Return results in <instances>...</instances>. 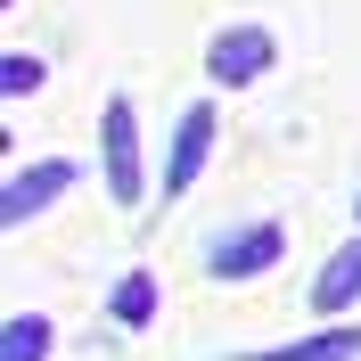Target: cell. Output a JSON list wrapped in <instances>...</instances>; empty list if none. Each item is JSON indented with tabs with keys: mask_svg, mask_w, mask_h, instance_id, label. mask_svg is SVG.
Returning <instances> with one entry per match:
<instances>
[{
	"mask_svg": "<svg viewBox=\"0 0 361 361\" xmlns=\"http://www.w3.org/2000/svg\"><path fill=\"white\" fill-rule=\"evenodd\" d=\"M107 197L115 205H132L140 197V115H132V99H107Z\"/></svg>",
	"mask_w": 361,
	"mask_h": 361,
	"instance_id": "obj_1",
	"label": "cell"
},
{
	"mask_svg": "<svg viewBox=\"0 0 361 361\" xmlns=\"http://www.w3.org/2000/svg\"><path fill=\"white\" fill-rule=\"evenodd\" d=\"M58 189H74V164H66V157L25 164V173L8 180V189H0V222H8V230H17V222H33V214H42V205L58 197Z\"/></svg>",
	"mask_w": 361,
	"mask_h": 361,
	"instance_id": "obj_2",
	"label": "cell"
},
{
	"mask_svg": "<svg viewBox=\"0 0 361 361\" xmlns=\"http://www.w3.org/2000/svg\"><path fill=\"white\" fill-rule=\"evenodd\" d=\"M263 66H271V33L263 25H230V33H214V49H205V74H214V82H255Z\"/></svg>",
	"mask_w": 361,
	"mask_h": 361,
	"instance_id": "obj_3",
	"label": "cell"
},
{
	"mask_svg": "<svg viewBox=\"0 0 361 361\" xmlns=\"http://www.w3.org/2000/svg\"><path fill=\"white\" fill-rule=\"evenodd\" d=\"M279 247H288V230H279V222L238 230L230 247H214V279H247V271H271V263H279Z\"/></svg>",
	"mask_w": 361,
	"mask_h": 361,
	"instance_id": "obj_4",
	"label": "cell"
},
{
	"mask_svg": "<svg viewBox=\"0 0 361 361\" xmlns=\"http://www.w3.org/2000/svg\"><path fill=\"white\" fill-rule=\"evenodd\" d=\"M205 148H214V107H189V115H180V140H173V173H164V189H173V197L197 180Z\"/></svg>",
	"mask_w": 361,
	"mask_h": 361,
	"instance_id": "obj_5",
	"label": "cell"
},
{
	"mask_svg": "<svg viewBox=\"0 0 361 361\" xmlns=\"http://www.w3.org/2000/svg\"><path fill=\"white\" fill-rule=\"evenodd\" d=\"M353 295H361V238H353V247H345L337 263H329V271L312 279V304H320V312H345Z\"/></svg>",
	"mask_w": 361,
	"mask_h": 361,
	"instance_id": "obj_6",
	"label": "cell"
},
{
	"mask_svg": "<svg viewBox=\"0 0 361 361\" xmlns=\"http://www.w3.org/2000/svg\"><path fill=\"white\" fill-rule=\"evenodd\" d=\"M361 353V329H329V337H304V345H271L255 361H353Z\"/></svg>",
	"mask_w": 361,
	"mask_h": 361,
	"instance_id": "obj_7",
	"label": "cell"
},
{
	"mask_svg": "<svg viewBox=\"0 0 361 361\" xmlns=\"http://www.w3.org/2000/svg\"><path fill=\"white\" fill-rule=\"evenodd\" d=\"M107 312H115V320H132V329H148V320H157V279H148V271H132V279H115Z\"/></svg>",
	"mask_w": 361,
	"mask_h": 361,
	"instance_id": "obj_8",
	"label": "cell"
},
{
	"mask_svg": "<svg viewBox=\"0 0 361 361\" xmlns=\"http://www.w3.org/2000/svg\"><path fill=\"white\" fill-rule=\"evenodd\" d=\"M42 353H49V320L42 312H17L0 329V361H42Z\"/></svg>",
	"mask_w": 361,
	"mask_h": 361,
	"instance_id": "obj_9",
	"label": "cell"
},
{
	"mask_svg": "<svg viewBox=\"0 0 361 361\" xmlns=\"http://www.w3.org/2000/svg\"><path fill=\"white\" fill-rule=\"evenodd\" d=\"M0 90H8V99L42 90V66H33V58H8V66H0Z\"/></svg>",
	"mask_w": 361,
	"mask_h": 361,
	"instance_id": "obj_10",
	"label": "cell"
}]
</instances>
